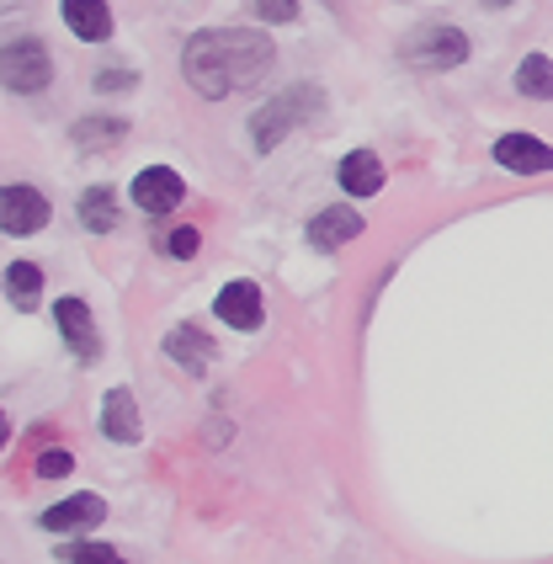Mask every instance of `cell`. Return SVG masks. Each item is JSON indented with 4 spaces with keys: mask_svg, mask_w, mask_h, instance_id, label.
<instances>
[{
    "mask_svg": "<svg viewBox=\"0 0 553 564\" xmlns=\"http://www.w3.org/2000/svg\"><path fill=\"white\" fill-rule=\"evenodd\" d=\"M59 17L80 43H107L112 37V6L107 0H59Z\"/></svg>",
    "mask_w": 553,
    "mask_h": 564,
    "instance_id": "5bb4252c",
    "label": "cell"
},
{
    "mask_svg": "<svg viewBox=\"0 0 553 564\" xmlns=\"http://www.w3.org/2000/svg\"><path fill=\"white\" fill-rule=\"evenodd\" d=\"M160 351L182 368V373H192V378H203L208 368H214V341L197 330V325H171L165 330V341H160Z\"/></svg>",
    "mask_w": 553,
    "mask_h": 564,
    "instance_id": "7c38bea8",
    "label": "cell"
},
{
    "mask_svg": "<svg viewBox=\"0 0 553 564\" xmlns=\"http://www.w3.org/2000/svg\"><path fill=\"white\" fill-rule=\"evenodd\" d=\"M517 91H522L527 101H553V59L549 54H527V59L517 64Z\"/></svg>",
    "mask_w": 553,
    "mask_h": 564,
    "instance_id": "ac0fdd59",
    "label": "cell"
},
{
    "mask_svg": "<svg viewBox=\"0 0 553 564\" xmlns=\"http://www.w3.org/2000/svg\"><path fill=\"white\" fill-rule=\"evenodd\" d=\"M256 17L261 22H293L299 17V0H256Z\"/></svg>",
    "mask_w": 553,
    "mask_h": 564,
    "instance_id": "cb8c5ba5",
    "label": "cell"
},
{
    "mask_svg": "<svg viewBox=\"0 0 553 564\" xmlns=\"http://www.w3.org/2000/svg\"><path fill=\"white\" fill-rule=\"evenodd\" d=\"M75 214H80V224H86L91 235H112V229H118V192L112 187H86L80 192V203H75Z\"/></svg>",
    "mask_w": 553,
    "mask_h": 564,
    "instance_id": "2e32d148",
    "label": "cell"
},
{
    "mask_svg": "<svg viewBox=\"0 0 553 564\" xmlns=\"http://www.w3.org/2000/svg\"><path fill=\"white\" fill-rule=\"evenodd\" d=\"M48 219H54V208H48V197L37 187H22V182L0 187V229H6V235L28 240L37 229H48Z\"/></svg>",
    "mask_w": 553,
    "mask_h": 564,
    "instance_id": "8992f818",
    "label": "cell"
},
{
    "mask_svg": "<svg viewBox=\"0 0 553 564\" xmlns=\"http://www.w3.org/2000/svg\"><path fill=\"white\" fill-rule=\"evenodd\" d=\"M336 182L346 197H378L383 192V160L372 155V150H351L336 165Z\"/></svg>",
    "mask_w": 553,
    "mask_h": 564,
    "instance_id": "9a60e30c",
    "label": "cell"
},
{
    "mask_svg": "<svg viewBox=\"0 0 553 564\" xmlns=\"http://www.w3.org/2000/svg\"><path fill=\"white\" fill-rule=\"evenodd\" d=\"M485 6H511V0H485Z\"/></svg>",
    "mask_w": 553,
    "mask_h": 564,
    "instance_id": "484cf974",
    "label": "cell"
},
{
    "mask_svg": "<svg viewBox=\"0 0 553 564\" xmlns=\"http://www.w3.org/2000/svg\"><path fill=\"white\" fill-rule=\"evenodd\" d=\"M107 522V501L91 496V490H80V496H69V501L48 506L43 517H37V528L43 533H59V538H75V533H91Z\"/></svg>",
    "mask_w": 553,
    "mask_h": 564,
    "instance_id": "ba28073f",
    "label": "cell"
},
{
    "mask_svg": "<svg viewBox=\"0 0 553 564\" xmlns=\"http://www.w3.org/2000/svg\"><path fill=\"white\" fill-rule=\"evenodd\" d=\"M276 48L261 28H203L182 43V75L186 86L208 101L256 86L272 69Z\"/></svg>",
    "mask_w": 553,
    "mask_h": 564,
    "instance_id": "6da1fadb",
    "label": "cell"
},
{
    "mask_svg": "<svg viewBox=\"0 0 553 564\" xmlns=\"http://www.w3.org/2000/svg\"><path fill=\"white\" fill-rule=\"evenodd\" d=\"M214 314L229 325V330H261V319H267V293H261V282H250V278L224 282L218 299H214Z\"/></svg>",
    "mask_w": 553,
    "mask_h": 564,
    "instance_id": "52a82bcc",
    "label": "cell"
},
{
    "mask_svg": "<svg viewBox=\"0 0 553 564\" xmlns=\"http://www.w3.org/2000/svg\"><path fill=\"white\" fill-rule=\"evenodd\" d=\"M400 59L410 69H458L468 59V32L453 22H426L400 37Z\"/></svg>",
    "mask_w": 553,
    "mask_h": 564,
    "instance_id": "3957f363",
    "label": "cell"
},
{
    "mask_svg": "<svg viewBox=\"0 0 553 564\" xmlns=\"http://www.w3.org/2000/svg\"><path fill=\"white\" fill-rule=\"evenodd\" d=\"M6 299H11L17 310H37V299H43V267L11 261V267H6Z\"/></svg>",
    "mask_w": 553,
    "mask_h": 564,
    "instance_id": "e0dca14e",
    "label": "cell"
},
{
    "mask_svg": "<svg viewBox=\"0 0 553 564\" xmlns=\"http://www.w3.org/2000/svg\"><path fill=\"white\" fill-rule=\"evenodd\" d=\"M203 246V235H197V224H182V229H171V240H165V251L176 256V261H192Z\"/></svg>",
    "mask_w": 553,
    "mask_h": 564,
    "instance_id": "7402d4cb",
    "label": "cell"
},
{
    "mask_svg": "<svg viewBox=\"0 0 553 564\" xmlns=\"http://www.w3.org/2000/svg\"><path fill=\"white\" fill-rule=\"evenodd\" d=\"M101 437L118 442V447H139V437H144L139 400H133V389H123V383L101 394Z\"/></svg>",
    "mask_w": 553,
    "mask_h": 564,
    "instance_id": "30bf717a",
    "label": "cell"
},
{
    "mask_svg": "<svg viewBox=\"0 0 553 564\" xmlns=\"http://www.w3.org/2000/svg\"><path fill=\"white\" fill-rule=\"evenodd\" d=\"M69 474H75V453H64V447H48L37 458V479H69Z\"/></svg>",
    "mask_w": 553,
    "mask_h": 564,
    "instance_id": "44dd1931",
    "label": "cell"
},
{
    "mask_svg": "<svg viewBox=\"0 0 553 564\" xmlns=\"http://www.w3.org/2000/svg\"><path fill=\"white\" fill-rule=\"evenodd\" d=\"M96 91H101V96L139 91V75H133V69H101V75H96Z\"/></svg>",
    "mask_w": 553,
    "mask_h": 564,
    "instance_id": "603a6c76",
    "label": "cell"
},
{
    "mask_svg": "<svg viewBox=\"0 0 553 564\" xmlns=\"http://www.w3.org/2000/svg\"><path fill=\"white\" fill-rule=\"evenodd\" d=\"M128 133L123 118H75V128H69V139L80 144V150H107V144H118Z\"/></svg>",
    "mask_w": 553,
    "mask_h": 564,
    "instance_id": "d6986e66",
    "label": "cell"
},
{
    "mask_svg": "<svg viewBox=\"0 0 553 564\" xmlns=\"http://www.w3.org/2000/svg\"><path fill=\"white\" fill-rule=\"evenodd\" d=\"M59 560L75 564V560H118V549H107V543H91L86 533H75L69 543H59Z\"/></svg>",
    "mask_w": 553,
    "mask_h": 564,
    "instance_id": "ffe728a7",
    "label": "cell"
},
{
    "mask_svg": "<svg viewBox=\"0 0 553 564\" xmlns=\"http://www.w3.org/2000/svg\"><path fill=\"white\" fill-rule=\"evenodd\" d=\"M54 80V54L43 37H11L0 48V86L17 96H43Z\"/></svg>",
    "mask_w": 553,
    "mask_h": 564,
    "instance_id": "277c9868",
    "label": "cell"
},
{
    "mask_svg": "<svg viewBox=\"0 0 553 564\" xmlns=\"http://www.w3.org/2000/svg\"><path fill=\"white\" fill-rule=\"evenodd\" d=\"M319 112H325V91H319L314 80H299V86L276 91L272 101H261V107L250 112V144H256V155H272L288 133L308 128Z\"/></svg>",
    "mask_w": 553,
    "mask_h": 564,
    "instance_id": "7a4b0ae2",
    "label": "cell"
},
{
    "mask_svg": "<svg viewBox=\"0 0 553 564\" xmlns=\"http://www.w3.org/2000/svg\"><path fill=\"white\" fill-rule=\"evenodd\" d=\"M182 197H186V182H182V171H171V165H144V171L133 176V203H139L150 219L182 208Z\"/></svg>",
    "mask_w": 553,
    "mask_h": 564,
    "instance_id": "9c48e42d",
    "label": "cell"
},
{
    "mask_svg": "<svg viewBox=\"0 0 553 564\" xmlns=\"http://www.w3.org/2000/svg\"><path fill=\"white\" fill-rule=\"evenodd\" d=\"M357 235H362V214H357V208H319L304 229V240L314 251H340V246L357 240Z\"/></svg>",
    "mask_w": 553,
    "mask_h": 564,
    "instance_id": "4fadbf2b",
    "label": "cell"
},
{
    "mask_svg": "<svg viewBox=\"0 0 553 564\" xmlns=\"http://www.w3.org/2000/svg\"><path fill=\"white\" fill-rule=\"evenodd\" d=\"M495 165H506L517 176H543V171H553V144H543L538 133H500L495 139Z\"/></svg>",
    "mask_w": 553,
    "mask_h": 564,
    "instance_id": "8fae6325",
    "label": "cell"
},
{
    "mask_svg": "<svg viewBox=\"0 0 553 564\" xmlns=\"http://www.w3.org/2000/svg\"><path fill=\"white\" fill-rule=\"evenodd\" d=\"M54 325H59L64 346L75 351L80 368H96V362H101V330H96L91 304H86V299H75V293L59 299V304H54Z\"/></svg>",
    "mask_w": 553,
    "mask_h": 564,
    "instance_id": "5b68a950",
    "label": "cell"
},
{
    "mask_svg": "<svg viewBox=\"0 0 553 564\" xmlns=\"http://www.w3.org/2000/svg\"><path fill=\"white\" fill-rule=\"evenodd\" d=\"M6 442H11V421H6V410H0V453H6Z\"/></svg>",
    "mask_w": 553,
    "mask_h": 564,
    "instance_id": "d4e9b609",
    "label": "cell"
}]
</instances>
